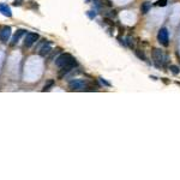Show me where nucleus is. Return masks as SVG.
Wrapping results in <instances>:
<instances>
[{
    "label": "nucleus",
    "instance_id": "obj_14",
    "mask_svg": "<svg viewBox=\"0 0 180 180\" xmlns=\"http://www.w3.org/2000/svg\"><path fill=\"white\" fill-rule=\"evenodd\" d=\"M169 70L172 71V73H173V74H179V67L178 66H175V65H170L169 66Z\"/></svg>",
    "mask_w": 180,
    "mask_h": 180
},
{
    "label": "nucleus",
    "instance_id": "obj_7",
    "mask_svg": "<svg viewBox=\"0 0 180 180\" xmlns=\"http://www.w3.org/2000/svg\"><path fill=\"white\" fill-rule=\"evenodd\" d=\"M11 36V28L10 27H4L0 31V41L1 42H7Z\"/></svg>",
    "mask_w": 180,
    "mask_h": 180
},
{
    "label": "nucleus",
    "instance_id": "obj_5",
    "mask_svg": "<svg viewBox=\"0 0 180 180\" xmlns=\"http://www.w3.org/2000/svg\"><path fill=\"white\" fill-rule=\"evenodd\" d=\"M39 40V34L36 33H28L25 36V40H24V46L27 47H31L35 42H37Z\"/></svg>",
    "mask_w": 180,
    "mask_h": 180
},
{
    "label": "nucleus",
    "instance_id": "obj_9",
    "mask_svg": "<svg viewBox=\"0 0 180 180\" xmlns=\"http://www.w3.org/2000/svg\"><path fill=\"white\" fill-rule=\"evenodd\" d=\"M0 12L6 17H12V11L6 4H0Z\"/></svg>",
    "mask_w": 180,
    "mask_h": 180
},
{
    "label": "nucleus",
    "instance_id": "obj_12",
    "mask_svg": "<svg viewBox=\"0 0 180 180\" xmlns=\"http://www.w3.org/2000/svg\"><path fill=\"white\" fill-rule=\"evenodd\" d=\"M53 85H54V80H48L47 84H44L42 91H49L50 88H53Z\"/></svg>",
    "mask_w": 180,
    "mask_h": 180
},
{
    "label": "nucleus",
    "instance_id": "obj_2",
    "mask_svg": "<svg viewBox=\"0 0 180 180\" xmlns=\"http://www.w3.org/2000/svg\"><path fill=\"white\" fill-rule=\"evenodd\" d=\"M69 88L72 91H83L88 89V83L82 79H73L69 83Z\"/></svg>",
    "mask_w": 180,
    "mask_h": 180
},
{
    "label": "nucleus",
    "instance_id": "obj_10",
    "mask_svg": "<svg viewBox=\"0 0 180 180\" xmlns=\"http://www.w3.org/2000/svg\"><path fill=\"white\" fill-rule=\"evenodd\" d=\"M50 50H52V47L49 46V44H44V46H42L40 48L39 53H40L41 57H46V55H48L50 53Z\"/></svg>",
    "mask_w": 180,
    "mask_h": 180
},
{
    "label": "nucleus",
    "instance_id": "obj_3",
    "mask_svg": "<svg viewBox=\"0 0 180 180\" xmlns=\"http://www.w3.org/2000/svg\"><path fill=\"white\" fill-rule=\"evenodd\" d=\"M73 59H74V58H73L71 54H69V53L60 54V55L55 59V65L59 67V69H61L63 66H65V65H67V64H70Z\"/></svg>",
    "mask_w": 180,
    "mask_h": 180
},
{
    "label": "nucleus",
    "instance_id": "obj_11",
    "mask_svg": "<svg viewBox=\"0 0 180 180\" xmlns=\"http://www.w3.org/2000/svg\"><path fill=\"white\" fill-rule=\"evenodd\" d=\"M150 9H151V4H150L149 1H144L140 6V12L142 13H148Z\"/></svg>",
    "mask_w": 180,
    "mask_h": 180
},
{
    "label": "nucleus",
    "instance_id": "obj_16",
    "mask_svg": "<svg viewBox=\"0 0 180 180\" xmlns=\"http://www.w3.org/2000/svg\"><path fill=\"white\" fill-rule=\"evenodd\" d=\"M156 6H159V7H164L167 5V0H157V1L155 3Z\"/></svg>",
    "mask_w": 180,
    "mask_h": 180
},
{
    "label": "nucleus",
    "instance_id": "obj_17",
    "mask_svg": "<svg viewBox=\"0 0 180 180\" xmlns=\"http://www.w3.org/2000/svg\"><path fill=\"white\" fill-rule=\"evenodd\" d=\"M13 5H14V6H20V5H22V0H14V1H13Z\"/></svg>",
    "mask_w": 180,
    "mask_h": 180
},
{
    "label": "nucleus",
    "instance_id": "obj_1",
    "mask_svg": "<svg viewBox=\"0 0 180 180\" xmlns=\"http://www.w3.org/2000/svg\"><path fill=\"white\" fill-rule=\"evenodd\" d=\"M153 59H154V63L157 67H162L164 66V63L167 60V57L163 54V52L159 48H154L153 49Z\"/></svg>",
    "mask_w": 180,
    "mask_h": 180
},
{
    "label": "nucleus",
    "instance_id": "obj_6",
    "mask_svg": "<svg viewBox=\"0 0 180 180\" xmlns=\"http://www.w3.org/2000/svg\"><path fill=\"white\" fill-rule=\"evenodd\" d=\"M77 65V63H76V59H73L72 61L70 63V64H67V65H65V66H63L61 69H60V71H59V78H61V77H64L66 73H69L74 66Z\"/></svg>",
    "mask_w": 180,
    "mask_h": 180
},
{
    "label": "nucleus",
    "instance_id": "obj_8",
    "mask_svg": "<svg viewBox=\"0 0 180 180\" xmlns=\"http://www.w3.org/2000/svg\"><path fill=\"white\" fill-rule=\"evenodd\" d=\"M25 34V30L24 29H18L17 31H16V34L13 35V37H12V42H11V44H16L18 41H19V39L22 36H23Z\"/></svg>",
    "mask_w": 180,
    "mask_h": 180
},
{
    "label": "nucleus",
    "instance_id": "obj_15",
    "mask_svg": "<svg viewBox=\"0 0 180 180\" xmlns=\"http://www.w3.org/2000/svg\"><path fill=\"white\" fill-rule=\"evenodd\" d=\"M134 53H136V55H137L139 59H142V60H145V59H147L145 55H144V53H143V52H140L139 49H136V50H134Z\"/></svg>",
    "mask_w": 180,
    "mask_h": 180
},
{
    "label": "nucleus",
    "instance_id": "obj_13",
    "mask_svg": "<svg viewBox=\"0 0 180 180\" xmlns=\"http://www.w3.org/2000/svg\"><path fill=\"white\" fill-rule=\"evenodd\" d=\"M126 44H127V46H129V48H134V40L132 39V37L131 36H127L126 37Z\"/></svg>",
    "mask_w": 180,
    "mask_h": 180
},
{
    "label": "nucleus",
    "instance_id": "obj_4",
    "mask_svg": "<svg viewBox=\"0 0 180 180\" xmlns=\"http://www.w3.org/2000/svg\"><path fill=\"white\" fill-rule=\"evenodd\" d=\"M157 41L164 47H167L169 44V34L166 28H161L159 30V33H157Z\"/></svg>",
    "mask_w": 180,
    "mask_h": 180
},
{
    "label": "nucleus",
    "instance_id": "obj_18",
    "mask_svg": "<svg viewBox=\"0 0 180 180\" xmlns=\"http://www.w3.org/2000/svg\"><path fill=\"white\" fill-rule=\"evenodd\" d=\"M100 80H101V83H102V84H104V85H107V87H110V84L108 83V82H106V80H104L103 78H100Z\"/></svg>",
    "mask_w": 180,
    "mask_h": 180
}]
</instances>
